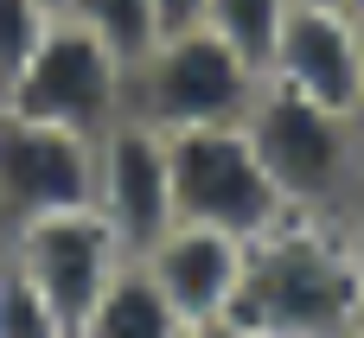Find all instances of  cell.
Masks as SVG:
<instances>
[{
	"instance_id": "6da1fadb",
	"label": "cell",
	"mask_w": 364,
	"mask_h": 338,
	"mask_svg": "<svg viewBox=\"0 0 364 338\" xmlns=\"http://www.w3.org/2000/svg\"><path fill=\"white\" fill-rule=\"evenodd\" d=\"M230 338H352L364 332V288L339 217L288 211L250 236L243 288L224 313Z\"/></svg>"
},
{
	"instance_id": "7a4b0ae2",
	"label": "cell",
	"mask_w": 364,
	"mask_h": 338,
	"mask_svg": "<svg viewBox=\"0 0 364 338\" xmlns=\"http://www.w3.org/2000/svg\"><path fill=\"white\" fill-rule=\"evenodd\" d=\"M269 179L282 185L288 211H320V217H339L346 192L358 185L364 173V147H358V128L352 115L339 109H320L282 83H262L250 115H243Z\"/></svg>"
},
{
	"instance_id": "3957f363",
	"label": "cell",
	"mask_w": 364,
	"mask_h": 338,
	"mask_svg": "<svg viewBox=\"0 0 364 338\" xmlns=\"http://www.w3.org/2000/svg\"><path fill=\"white\" fill-rule=\"evenodd\" d=\"M262 89V70L230 51L205 19L198 26H173L147 45V58L134 64V96L128 109L166 134L179 128H211V121H243L250 102Z\"/></svg>"
},
{
	"instance_id": "277c9868",
	"label": "cell",
	"mask_w": 364,
	"mask_h": 338,
	"mask_svg": "<svg viewBox=\"0 0 364 338\" xmlns=\"http://www.w3.org/2000/svg\"><path fill=\"white\" fill-rule=\"evenodd\" d=\"M128 96H134V64L122 51H109L90 26H77L70 13H51L32 58L13 70L0 109L64 121L77 134H102L109 121L128 115Z\"/></svg>"
},
{
	"instance_id": "5b68a950",
	"label": "cell",
	"mask_w": 364,
	"mask_h": 338,
	"mask_svg": "<svg viewBox=\"0 0 364 338\" xmlns=\"http://www.w3.org/2000/svg\"><path fill=\"white\" fill-rule=\"evenodd\" d=\"M166 147H173V217L230 230L243 243L288 217V198L269 179L243 121L179 128V134H166Z\"/></svg>"
},
{
	"instance_id": "8992f818",
	"label": "cell",
	"mask_w": 364,
	"mask_h": 338,
	"mask_svg": "<svg viewBox=\"0 0 364 338\" xmlns=\"http://www.w3.org/2000/svg\"><path fill=\"white\" fill-rule=\"evenodd\" d=\"M0 249H6V256L26 268V281L45 294V307H51V320H58V332H64V338L83 332V320H90V307H96L102 281L134 256V249L102 224V211H96V205L32 217V224L6 230V236H0Z\"/></svg>"
},
{
	"instance_id": "52a82bcc",
	"label": "cell",
	"mask_w": 364,
	"mask_h": 338,
	"mask_svg": "<svg viewBox=\"0 0 364 338\" xmlns=\"http://www.w3.org/2000/svg\"><path fill=\"white\" fill-rule=\"evenodd\" d=\"M90 179H96V134L0 109V236L32 217L90 205Z\"/></svg>"
},
{
	"instance_id": "ba28073f",
	"label": "cell",
	"mask_w": 364,
	"mask_h": 338,
	"mask_svg": "<svg viewBox=\"0 0 364 338\" xmlns=\"http://www.w3.org/2000/svg\"><path fill=\"white\" fill-rule=\"evenodd\" d=\"M90 205H96L102 224L141 256V249L173 224V147H166V128L141 121L134 109H128L122 121H109V128L96 134Z\"/></svg>"
},
{
	"instance_id": "9c48e42d",
	"label": "cell",
	"mask_w": 364,
	"mask_h": 338,
	"mask_svg": "<svg viewBox=\"0 0 364 338\" xmlns=\"http://www.w3.org/2000/svg\"><path fill=\"white\" fill-rule=\"evenodd\" d=\"M141 262L154 268V281L166 288V300L179 307L186 332H224V313L243 288V262H250V243L230 236V230H211V224H186L173 217L147 249Z\"/></svg>"
},
{
	"instance_id": "30bf717a",
	"label": "cell",
	"mask_w": 364,
	"mask_h": 338,
	"mask_svg": "<svg viewBox=\"0 0 364 338\" xmlns=\"http://www.w3.org/2000/svg\"><path fill=\"white\" fill-rule=\"evenodd\" d=\"M262 83H282L320 109L352 115L358 96V13L326 0H294L282 19V38L262 64Z\"/></svg>"
},
{
	"instance_id": "8fae6325",
	"label": "cell",
	"mask_w": 364,
	"mask_h": 338,
	"mask_svg": "<svg viewBox=\"0 0 364 338\" xmlns=\"http://www.w3.org/2000/svg\"><path fill=\"white\" fill-rule=\"evenodd\" d=\"M77 338H192V332H186L179 307L166 300V288L154 281V268L141 256H128L102 281V294H96V307H90Z\"/></svg>"
},
{
	"instance_id": "7c38bea8",
	"label": "cell",
	"mask_w": 364,
	"mask_h": 338,
	"mask_svg": "<svg viewBox=\"0 0 364 338\" xmlns=\"http://www.w3.org/2000/svg\"><path fill=\"white\" fill-rule=\"evenodd\" d=\"M58 13H70L77 26H90V32H96L109 51H122L128 64H141V58H147V45L166 32L154 0H64Z\"/></svg>"
},
{
	"instance_id": "4fadbf2b",
	"label": "cell",
	"mask_w": 364,
	"mask_h": 338,
	"mask_svg": "<svg viewBox=\"0 0 364 338\" xmlns=\"http://www.w3.org/2000/svg\"><path fill=\"white\" fill-rule=\"evenodd\" d=\"M288 6L294 0H205V26L230 45V51H243L256 70L269 64V51H275V38H282V19H288Z\"/></svg>"
},
{
	"instance_id": "5bb4252c",
	"label": "cell",
	"mask_w": 364,
	"mask_h": 338,
	"mask_svg": "<svg viewBox=\"0 0 364 338\" xmlns=\"http://www.w3.org/2000/svg\"><path fill=\"white\" fill-rule=\"evenodd\" d=\"M0 338H64L45 294L26 281V268L0 249Z\"/></svg>"
},
{
	"instance_id": "9a60e30c",
	"label": "cell",
	"mask_w": 364,
	"mask_h": 338,
	"mask_svg": "<svg viewBox=\"0 0 364 338\" xmlns=\"http://www.w3.org/2000/svg\"><path fill=\"white\" fill-rule=\"evenodd\" d=\"M51 6L45 0H0V77L13 83V70L32 58V45L45 38Z\"/></svg>"
},
{
	"instance_id": "2e32d148",
	"label": "cell",
	"mask_w": 364,
	"mask_h": 338,
	"mask_svg": "<svg viewBox=\"0 0 364 338\" xmlns=\"http://www.w3.org/2000/svg\"><path fill=\"white\" fill-rule=\"evenodd\" d=\"M339 230H346V249H352V268H358V288H364V173L339 205Z\"/></svg>"
},
{
	"instance_id": "e0dca14e",
	"label": "cell",
	"mask_w": 364,
	"mask_h": 338,
	"mask_svg": "<svg viewBox=\"0 0 364 338\" xmlns=\"http://www.w3.org/2000/svg\"><path fill=\"white\" fill-rule=\"evenodd\" d=\"M160 6V26L173 32V26H198V13H205V0H154Z\"/></svg>"
},
{
	"instance_id": "ac0fdd59",
	"label": "cell",
	"mask_w": 364,
	"mask_h": 338,
	"mask_svg": "<svg viewBox=\"0 0 364 338\" xmlns=\"http://www.w3.org/2000/svg\"><path fill=\"white\" fill-rule=\"evenodd\" d=\"M352 128H358V147H364V13H358V96H352Z\"/></svg>"
},
{
	"instance_id": "d6986e66",
	"label": "cell",
	"mask_w": 364,
	"mask_h": 338,
	"mask_svg": "<svg viewBox=\"0 0 364 338\" xmlns=\"http://www.w3.org/2000/svg\"><path fill=\"white\" fill-rule=\"evenodd\" d=\"M346 6H352V13H364V0H346Z\"/></svg>"
},
{
	"instance_id": "ffe728a7",
	"label": "cell",
	"mask_w": 364,
	"mask_h": 338,
	"mask_svg": "<svg viewBox=\"0 0 364 338\" xmlns=\"http://www.w3.org/2000/svg\"><path fill=\"white\" fill-rule=\"evenodd\" d=\"M45 6H51V13H58V6H64V0H45Z\"/></svg>"
},
{
	"instance_id": "44dd1931",
	"label": "cell",
	"mask_w": 364,
	"mask_h": 338,
	"mask_svg": "<svg viewBox=\"0 0 364 338\" xmlns=\"http://www.w3.org/2000/svg\"><path fill=\"white\" fill-rule=\"evenodd\" d=\"M0 102H6V77H0Z\"/></svg>"
},
{
	"instance_id": "7402d4cb",
	"label": "cell",
	"mask_w": 364,
	"mask_h": 338,
	"mask_svg": "<svg viewBox=\"0 0 364 338\" xmlns=\"http://www.w3.org/2000/svg\"><path fill=\"white\" fill-rule=\"evenodd\" d=\"M326 6H346V0H326Z\"/></svg>"
}]
</instances>
